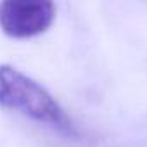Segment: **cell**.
<instances>
[{
  "label": "cell",
  "mask_w": 147,
  "mask_h": 147,
  "mask_svg": "<svg viewBox=\"0 0 147 147\" xmlns=\"http://www.w3.org/2000/svg\"><path fill=\"white\" fill-rule=\"evenodd\" d=\"M55 19V5L49 0H5L0 4V30L16 40L45 33Z\"/></svg>",
  "instance_id": "2"
},
{
  "label": "cell",
  "mask_w": 147,
  "mask_h": 147,
  "mask_svg": "<svg viewBox=\"0 0 147 147\" xmlns=\"http://www.w3.org/2000/svg\"><path fill=\"white\" fill-rule=\"evenodd\" d=\"M0 107L19 113L62 137H80L75 123L59 100L36 80L14 66H0Z\"/></svg>",
  "instance_id": "1"
}]
</instances>
